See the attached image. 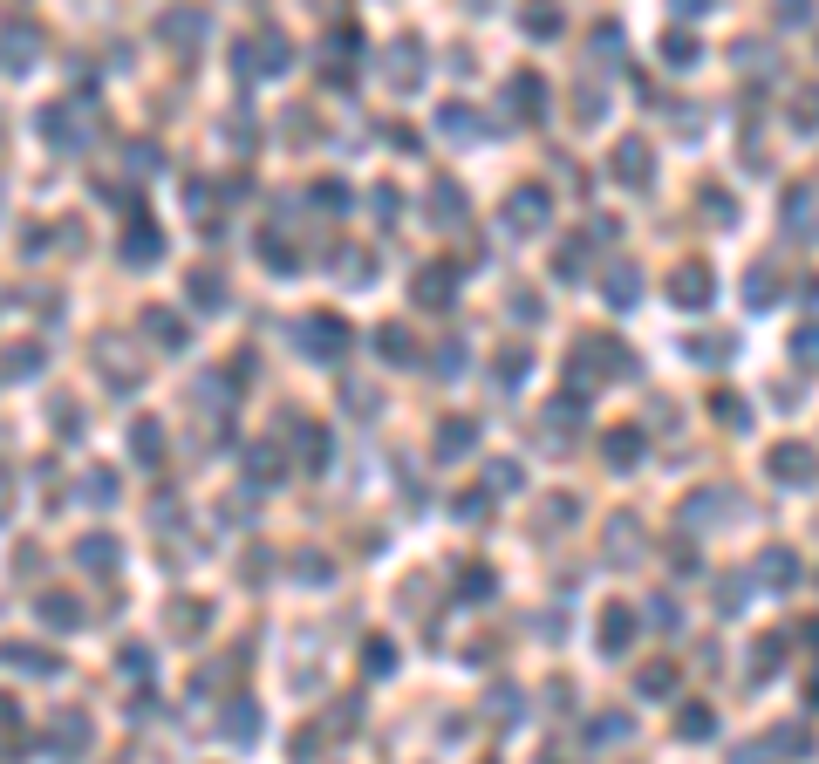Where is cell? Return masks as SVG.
<instances>
[{
	"instance_id": "8992f818",
	"label": "cell",
	"mask_w": 819,
	"mask_h": 764,
	"mask_svg": "<svg viewBox=\"0 0 819 764\" xmlns=\"http://www.w3.org/2000/svg\"><path fill=\"white\" fill-rule=\"evenodd\" d=\"M806 471H813L806 451H779V478H806Z\"/></svg>"
},
{
	"instance_id": "6da1fadb",
	"label": "cell",
	"mask_w": 819,
	"mask_h": 764,
	"mask_svg": "<svg viewBox=\"0 0 819 764\" xmlns=\"http://www.w3.org/2000/svg\"><path fill=\"white\" fill-rule=\"evenodd\" d=\"M308 355H321V362H328V355H342V321H328V314L308 321Z\"/></svg>"
},
{
	"instance_id": "52a82bcc",
	"label": "cell",
	"mask_w": 819,
	"mask_h": 764,
	"mask_svg": "<svg viewBox=\"0 0 819 764\" xmlns=\"http://www.w3.org/2000/svg\"><path fill=\"white\" fill-rule=\"evenodd\" d=\"M622 635H635V621H628V614H608V628H601V642H608V649H622Z\"/></svg>"
},
{
	"instance_id": "9c48e42d",
	"label": "cell",
	"mask_w": 819,
	"mask_h": 764,
	"mask_svg": "<svg viewBox=\"0 0 819 764\" xmlns=\"http://www.w3.org/2000/svg\"><path fill=\"white\" fill-rule=\"evenodd\" d=\"M41 614H48V621H55V628H69V621H76V608H69V601H62V594H55V601H48V608H41Z\"/></svg>"
},
{
	"instance_id": "5b68a950",
	"label": "cell",
	"mask_w": 819,
	"mask_h": 764,
	"mask_svg": "<svg viewBox=\"0 0 819 764\" xmlns=\"http://www.w3.org/2000/svg\"><path fill=\"white\" fill-rule=\"evenodd\" d=\"M123 260H157V232H130L123 239Z\"/></svg>"
},
{
	"instance_id": "ba28073f",
	"label": "cell",
	"mask_w": 819,
	"mask_h": 764,
	"mask_svg": "<svg viewBox=\"0 0 819 764\" xmlns=\"http://www.w3.org/2000/svg\"><path fill=\"white\" fill-rule=\"evenodd\" d=\"M82 560H89V567H110V560H117V546H110V539H89V546H82Z\"/></svg>"
},
{
	"instance_id": "7a4b0ae2",
	"label": "cell",
	"mask_w": 819,
	"mask_h": 764,
	"mask_svg": "<svg viewBox=\"0 0 819 764\" xmlns=\"http://www.w3.org/2000/svg\"><path fill=\"white\" fill-rule=\"evenodd\" d=\"M676 301H683V307H703V301H710V280H703L697 267H690V273H676Z\"/></svg>"
},
{
	"instance_id": "3957f363",
	"label": "cell",
	"mask_w": 819,
	"mask_h": 764,
	"mask_svg": "<svg viewBox=\"0 0 819 764\" xmlns=\"http://www.w3.org/2000/svg\"><path fill=\"white\" fill-rule=\"evenodd\" d=\"M642 164H649V151H642V144H622V151H615V178H635V185H642V178H649Z\"/></svg>"
},
{
	"instance_id": "277c9868",
	"label": "cell",
	"mask_w": 819,
	"mask_h": 764,
	"mask_svg": "<svg viewBox=\"0 0 819 764\" xmlns=\"http://www.w3.org/2000/svg\"><path fill=\"white\" fill-rule=\"evenodd\" d=\"M676 730H683V737H710V710H703V703H690V710L676 717Z\"/></svg>"
}]
</instances>
